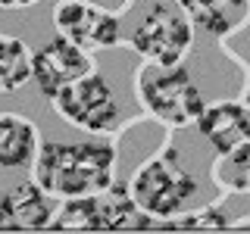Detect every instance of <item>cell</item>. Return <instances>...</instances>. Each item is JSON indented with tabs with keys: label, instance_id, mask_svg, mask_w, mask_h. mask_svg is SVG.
<instances>
[{
	"label": "cell",
	"instance_id": "obj_4",
	"mask_svg": "<svg viewBox=\"0 0 250 234\" xmlns=\"http://www.w3.org/2000/svg\"><path fill=\"white\" fill-rule=\"evenodd\" d=\"M53 106L69 125L91 131V135H106L119 125L116 94L106 78L97 72H88L75 78V81H69L66 88H60L57 97H53Z\"/></svg>",
	"mask_w": 250,
	"mask_h": 234
},
{
	"label": "cell",
	"instance_id": "obj_18",
	"mask_svg": "<svg viewBox=\"0 0 250 234\" xmlns=\"http://www.w3.org/2000/svg\"><path fill=\"white\" fill-rule=\"evenodd\" d=\"M31 3H38V0H0V10H22Z\"/></svg>",
	"mask_w": 250,
	"mask_h": 234
},
{
	"label": "cell",
	"instance_id": "obj_6",
	"mask_svg": "<svg viewBox=\"0 0 250 234\" xmlns=\"http://www.w3.org/2000/svg\"><path fill=\"white\" fill-rule=\"evenodd\" d=\"M53 25L62 38L84 50H109L122 41V25L109 10H100L84 0H60L53 10Z\"/></svg>",
	"mask_w": 250,
	"mask_h": 234
},
{
	"label": "cell",
	"instance_id": "obj_10",
	"mask_svg": "<svg viewBox=\"0 0 250 234\" xmlns=\"http://www.w3.org/2000/svg\"><path fill=\"white\" fill-rule=\"evenodd\" d=\"M10 213L19 231H44L53 222V200L38 181H22L10 194Z\"/></svg>",
	"mask_w": 250,
	"mask_h": 234
},
{
	"label": "cell",
	"instance_id": "obj_11",
	"mask_svg": "<svg viewBox=\"0 0 250 234\" xmlns=\"http://www.w3.org/2000/svg\"><path fill=\"white\" fill-rule=\"evenodd\" d=\"M100 200V225L104 231H147L153 228V218L135 203L131 191L119 184H109L106 191L97 194Z\"/></svg>",
	"mask_w": 250,
	"mask_h": 234
},
{
	"label": "cell",
	"instance_id": "obj_15",
	"mask_svg": "<svg viewBox=\"0 0 250 234\" xmlns=\"http://www.w3.org/2000/svg\"><path fill=\"white\" fill-rule=\"evenodd\" d=\"M216 181L225 184L229 191L238 194H250V140H244L241 147L222 153L216 166Z\"/></svg>",
	"mask_w": 250,
	"mask_h": 234
},
{
	"label": "cell",
	"instance_id": "obj_13",
	"mask_svg": "<svg viewBox=\"0 0 250 234\" xmlns=\"http://www.w3.org/2000/svg\"><path fill=\"white\" fill-rule=\"evenodd\" d=\"M31 78V53L19 38L0 35V94H16Z\"/></svg>",
	"mask_w": 250,
	"mask_h": 234
},
{
	"label": "cell",
	"instance_id": "obj_9",
	"mask_svg": "<svg viewBox=\"0 0 250 234\" xmlns=\"http://www.w3.org/2000/svg\"><path fill=\"white\" fill-rule=\"evenodd\" d=\"M38 128L16 113H0V169H25L38 156Z\"/></svg>",
	"mask_w": 250,
	"mask_h": 234
},
{
	"label": "cell",
	"instance_id": "obj_5",
	"mask_svg": "<svg viewBox=\"0 0 250 234\" xmlns=\"http://www.w3.org/2000/svg\"><path fill=\"white\" fill-rule=\"evenodd\" d=\"M191 19L169 3H153L144 13V19L131 31V47L144 57L147 62L160 66H175L191 47Z\"/></svg>",
	"mask_w": 250,
	"mask_h": 234
},
{
	"label": "cell",
	"instance_id": "obj_19",
	"mask_svg": "<svg viewBox=\"0 0 250 234\" xmlns=\"http://www.w3.org/2000/svg\"><path fill=\"white\" fill-rule=\"evenodd\" d=\"M247 103H250V81H247Z\"/></svg>",
	"mask_w": 250,
	"mask_h": 234
},
{
	"label": "cell",
	"instance_id": "obj_14",
	"mask_svg": "<svg viewBox=\"0 0 250 234\" xmlns=\"http://www.w3.org/2000/svg\"><path fill=\"white\" fill-rule=\"evenodd\" d=\"M50 228L53 231H104L97 194H88V197H66V203L53 213Z\"/></svg>",
	"mask_w": 250,
	"mask_h": 234
},
{
	"label": "cell",
	"instance_id": "obj_2",
	"mask_svg": "<svg viewBox=\"0 0 250 234\" xmlns=\"http://www.w3.org/2000/svg\"><path fill=\"white\" fill-rule=\"evenodd\" d=\"M138 97L147 113L166 122L169 128L194 125L203 113L200 88L182 62H175V66L147 62L138 72Z\"/></svg>",
	"mask_w": 250,
	"mask_h": 234
},
{
	"label": "cell",
	"instance_id": "obj_17",
	"mask_svg": "<svg viewBox=\"0 0 250 234\" xmlns=\"http://www.w3.org/2000/svg\"><path fill=\"white\" fill-rule=\"evenodd\" d=\"M16 222H13V213H10V200L6 194H0V231H13Z\"/></svg>",
	"mask_w": 250,
	"mask_h": 234
},
{
	"label": "cell",
	"instance_id": "obj_16",
	"mask_svg": "<svg viewBox=\"0 0 250 234\" xmlns=\"http://www.w3.org/2000/svg\"><path fill=\"white\" fill-rule=\"evenodd\" d=\"M163 228H225V215L219 209H207V213H194L191 218H166Z\"/></svg>",
	"mask_w": 250,
	"mask_h": 234
},
{
	"label": "cell",
	"instance_id": "obj_7",
	"mask_svg": "<svg viewBox=\"0 0 250 234\" xmlns=\"http://www.w3.org/2000/svg\"><path fill=\"white\" fill-rule=\"evenodd\" d=\"M94 72V62L84 47L72 44L69 38H53L44 47H38L31 53V81L38 84V91L44 97H57L60 88H66L69 81Z\"/></svg>",
	"mask_w": 250,
	"mask_h": 234
},
{
	"label": "cell",
	"instance_id": "obj_12",
	"mask_svg": "<svg viewBox=\"0 0 250 234\" xmlns=\"http://www.w3.org/2000/svg\"><path fill=\"white\" fill-rule=\"evenodd\" d=\"M182 10L209 35H225L247 13V0H178Z\"/></svg>",
	"mask_w": 250,
	"mask_h": 234
},
{
	"label": "cell",
	"instance_id": "obj_3",
	"mask_svg": "<svg viewBox=\"0 0 250 234\" xmlns=\"http://www.w3.org/2000/svg\"><path fill=\"white\" fill-rule=\"evenodd\" d=\"M128 191L135 197V203L150 218H172V215L182 213V206L194 197L197 181L178 162V153L166 150L156 159H147L131 175Z\"/></svg>",
	"mask_w": 250,
	"mask_h": 234
},
{
	"label": "cell",
	"instance_id": "obj_1",
	"mask_svg": "<svg viewBox=\"0 0 250 234\" xmlns=\"http://www.w3.org/2000/svg\"><path fill=\"white\" fill-rule=\"evenodd\" d=\"M116 147L109 140H47L35 156V181L50 197H88L113 184Z\"/></svg>",
	"mask_w": 250,
	"mask_h": 234
},
{
	"label": "cell",
	"instance_id": "obj_8",
	"mask_svg": "<svg viewBox=\"0 0 250 234\" xmlns=\"http://www.w3.org/2000/svg\"><path fill=\"white\" fill-rule=\"evenodd\" d=\"M197 128L219 156L229 153L234 147H241L244 140H250V103L222 100V103L203 106Z\"/></svg>",
	"mask_w": 250,
	"mask_h": 234
}]
</instances>
